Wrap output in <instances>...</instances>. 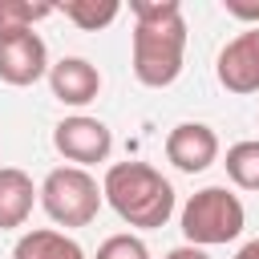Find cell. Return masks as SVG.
<instances>
[{"label":"cell","instance_id":"6da1fadb","mask_svg":"<svg viewBox=\"0 0 259 259\" xmlns=\"http://www.w3.org/2000/svg\"><path fill=\"white\" fill-rule=\"evenodd\" d=\"M134 36L130 65L146 89H166L178 81L186 61V16L178 0H130Z\"/></svg>","mask_w":259,"mask_h":259},{"label":"cell","instance_id":"7a4b0ae2","mask_svg":"<svg viewBox=\"0 0 259 259\" xmlns=\"http://www.w3.org/2000/svg\"><path fill=\"white\" fill-rule=\"evenodd\" d=\"M101 194L113 214L138 231L166 227L174 214V186L150 162H113L101 178Z\"/></svg>","mask_w":259,"mask_h":259},{"label":"cell","instance_id":"3957f363","mask_svg":"<svg viewBox=\"0 0 259 259\" xmlns=\"http://www.w3.org/2000/svg\"><path fill=\"white\" fill-rule=\"evenodd\" d=\"M247 227V210H243V198L227 186H202L186 198L182 206V235L190 247H219V243H231L239 239Z\"/></svg>","mask_w":259,"mask_h":259},{"label":"cell","instance_id":"277c9868","mask_svg":"<svg viewBox=\"0 0 259 259\" xmlns=\"http://www.w3.org/2000/svg\"><path fill=\"white\" fill-rule=\"evenodd\" d=\"M101 182L81 166H57L40 182V206L57 227H89L101 210Z\"/></svg>","mask_w":259,"mask_h":259},{"label":"cell","instance_id":"5b68a950","mask_svg":"<svg viewBox=\"0 0 259 259\" xmlns=\"http://www.w3.org/2000/svg\"><path fill=\"white\" fill-rule=\"evenodd\" d=\"M53 146L57 154L69 162V166H97L113 154V134L101 117H89V113H69L53 125Z\"/></svg>","mask_w":259,"mask_h":259},{"label":"cell","instance_id":"8992f818","mask_svg":"<svg viewBox=\"0 0 259 259\" xmlns=\"http://www.w3.org/2000/svg\"><path fill=\"white\" fill-rule=\"evenodd\" d=\"M49 45L40 40V32H12L0 36V81L4 85H36L40 77H49Z\"/></svg>","mask_w":259,"mask_h":259},{"label":"cell","instance_id":"52a82bcc","mask_svg":"<svg viewBox=\"0 0 259 259\" xmlns=\"http://www.w3.org/2000/svg\"><path fill=\"white\" fill-rule=\"evenodd\" d=\"M214 77L227 93H239V97L259 93V28H243L235 40L219 49Z\"/></svg>","mask_w":259,"mask_h":259},{"label":"cell","instance_id":"ba28073f","mask_svg":"<svg viewBox=\"0 0 259 259\" xmlns=\"http://www.w3.org/2000/svg\"><path fill=\"white\" fill-rule=\"evenodd\" d=\"M166 162H174L182 174H202L219 162V134L206 121H178L166 134Z\"/></svg>","mask_w":259,"mask_h":259},{"label":"cell","instance_id":"9c48e42d","mask_svg":"<svg viewBox=\"0 0 259 259\" xmlns=\"http://www.w3.org/2000/svg\"><path fill=\"white\" fill-rule=\"evenodd\" d=\"M45 81H49L53 97L61 105H73V109L97 101V93H101V73L85 57H61V61H53V69H49Z\"/></svg>","mask_w":259,"mask_h":259},{"label":"cell","instance_id":"30bf717a","mask_svg":"<svg viewBox=\"0 0 259 259\" xmlns=\"http://www.w3.org/2000/svg\"><path fill=\"white\" fill-rule=\"evenodd\" d=\"M36 202H40V186H32V178L20 166H0V231L24 227Z\"/></svg>","mask_w":259,"mask_h":259},{"label":"cell","instance_id":"8fae6325","mask_svg":"<svg viewBox=\"0 0 259 259\" xmlns=\"http://www.w3.org/2000/svg\"><path fill=\"white\" fill-rule=\"evenodd\" d=\"M12 259H85V247L73 235H65V231L36 227V231H24L16 239Z\"/></svg>","mask_w":259,"mask_h":259},{"label":"cell","instance_id":"7c38bea8","mask_svg":"<svg viewBox=\"0 0 259 259\" xmlns=\"http://www.w3.org/2000/svg\"><path fill=\"white\" fill-rule=\"evenodd\" d=\"M57 12H65V20H73L81 32H97L117 20L121 4L117 0H65V4H57Z\"/></svg>","mask_w":259,"mask_h":259},{"label":"cell","instance_id":"4fadbf2b","mask_svg":"<svg viewBox=\"0 0 259 259\" xmlns=\"http://www.w3.org/2000/svg\"><path fill=\"white\" fill-rule=\"evenodd\" d=\"M227 166V178L239 186V190H259V138H247V142H235L223 158Z\"/></svg>","mask_w":259,"mask_h":259},{"label":"cell","instance_id":"5bb4252c","mask_svg":"<svg viewBox=\"0 0 259 259\" xmlns=\"http://www.w3.org/2000/svg\"><path fill=\"white\" fill-rule=\"evenodd\" d=\"M57 4H28V0H0V36L28 32L36 20L53 16Z\"/></svg>","mask_w":259,"mask_h":259},{"label":"cell","instance_id":"9a60e30c","mask_svg":"<svg viewBox=\"0 0 259 259\" xmlns=\"http://www.w3.org/2000/svg\"><path fill=\"white\" fill-rule=\"evenodd\" d=\"M97 259H150V247H146L138 235L121 231V235H109V239L97 247Z\"/></svg>","mask_w":259,"mask_h":259},{"label":"cell","instance_id":"2e32d148","mask_svg":"<svg viewBox=\"0 0 259 259\" xmlns=\"http://www.w3.org/2000/svg\"><path fill=\"white\" fill-rule=\"evenodd\" d=\"M223 8H227V16H235V20H247L251 28H259V0H223Z\"/></svg>","mask_w":259,"mask_h":259},{"label":"cell","instance_id":"e0dca14e","mask_svg":"<svg viewBox=\"0 0 259 259\" xmlns=\"http://www.w3.org/2000/svg\"><path fill=\"white\" fill-rule=\"evenodd\" d=\"M162 259H210L202 247H190V243H182V247H174V251H166Z\"/></svg>","mask_w":259,"mask_h":259},{"label":"cell","instance_id":"ac0fdd59","mask_svg":"<svg viewBox=\"0 0 259 259\" xmlns=\"http://www.w3.org/2000/svg\"><path fill=\"white\" fill-rule=\"evenodd\" d=\"M235 259H259V239H251V243H243V247L235 251Z\"/></svg>","mask_w":259,"mask_h":259}]
</instances>
